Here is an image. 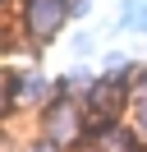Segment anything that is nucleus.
<instances>
[{"label":"nucleus","mask_w":147,"mask_h":152,"mask_svg":"<svg viewBox=\"0 0 147 152\" xmlns=\"http://www.w3.org/2000/svg\"><path fill=\"white\" fill-rule=\"evenodd\" d=\"M92 46H97V37H92V32H74V56H87Z\"/></svg>","instance_id":"423d86ee"},{"label":"nucleus","mask_w":147,"mask_h":152,"mask_svg":"<svg viewBox=\"0 0 147 152\" xmlns=\"http://www.w3.org/2000/svg\"><path fill=\"white\" fill-rule=\"evenodd\" d=\"M115 32H133V37H147V0H119Z\"/></svg>","instance_id":"7ed1b4c3"},{"label":"nucleus","mask_w":147,"mask_h":152,"mask_svg":"<svg viewBox=\"0 0 147 152\" xmlns=\"http://www.w3.org/2000/svg\"><path fill=\"white\" fill-rule=\"evenodd\" d=\"M9 19H14V28L41 51V46H51L64 32V23H69L74 14H69V0H18Z\"/></svg>","instance_id":"f03ea898"},{"label":"nucleus","mask_w":147,"mask_h":152,"mask_svg":"<svg viewBox=\"0 0 147 152\" xmlns=\"http://www.w3.org/2000/svg\"><path fill=\"white\" fill-rule=\"evenodd\" d=\"M138 83H143V88H147V74H143V78H138Z\"/></svg>","instance_id":"6e6552de"},{"label":"nucleus","mask_w":147,"mask_h":152,"mask_svg":"<svg viewBox=\"0 0 147 152\" xmlns=\"http://www.w3.org/2000/svg\"><path fill=\"white\" fill-rule=\"evenodd\" d=\"M37 134H46V138H55L60 148H83L87 143V102L83 97H64L55 92L51 102L37 111Z\"/></svg>","instance_id":"f257e3e1"},{"label":"nucleus","mask_w":147,"mask_h":152,"mask_svg":"<svg viewBox=\"0 0 147 152\" xmlns=\"http://www.w3.org/2000/svg\"><path fill=\"white\" fill-rule=\"evenodd\" d=\"M18 152H69V148H60L55 138H46V134H37V138H32V143H23Z\"/></svg>","instance_id":"39448f33"},{"label":"nucleus","mask_w":147,"mask_h":152,"mask_svg":"<svg viewBox=\"0 0 147 152\" xmlns=\"http://www.w3.org/2000/svg\"><path fill=\"white\" fill-rule=\"evenodd\" d=\"M74 152H106L101 143H83V148H74Z\"/></svg>","instance_id":"0eeeda50"},{"label":"nucleus","mask_w":147,"mask_h":152,"mask_svg":"<svg viewBox=\"0 0 147 152\" xmlns=\"http://www.w3.org/2000/svg\"><path fill=\"white\" fill-rule=\"evenodd\" d=\"M97 78H101V74H92L87 65H74L69 74L55 78V92H64V97H87L92 88H97Z\"/></svg>","instance_id":"20e7f679"}]
</instances>
